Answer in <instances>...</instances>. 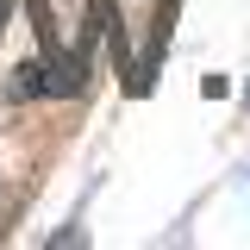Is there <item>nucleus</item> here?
<instances>
[{
    "mask_svg": "<svg viewBox=\"0 0 250 250\" xmlns=\"http://www.w3.org/2000/svg\"><path fill=\"white\" fill-rule=\"evenodd\" d=\"M0 13H6V6H0Z\"/></svg>",
    "mask_w": 250,
    "mask_h": 250,
    "instance_id": "obj_1",
    "label": "nucleus"
}]
</instances>
